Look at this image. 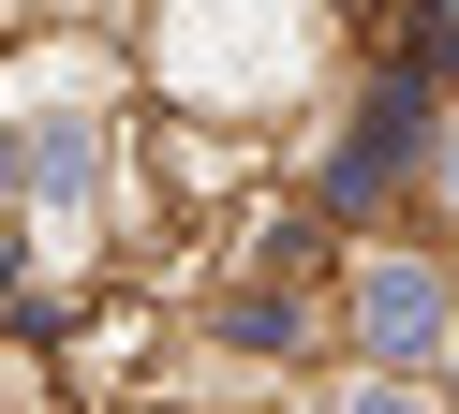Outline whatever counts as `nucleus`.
<instances>
[{"instance_id":"f257e3e1","label":"nucleus","mask_w":459,"mask_h":414,"mask_svg":"<svg viewBox=\"0 0 459 414\" xmlns=\"http://www.w3.org/2000/svg\"><path fill=\"white\" fill-rule=\"evenodd\" d=\"M445 325V281L429 266H370V341H429Z\"/></svg>"},{"instance_id":"f03ea898","label":"nucleus","mask_w":459,"mask_h":414,"mask_svg":"<svg viewBox=\"0 0 459 414\" xmlns=\"http://www.w3.org/2000/svg\"><path fill=\"white\" fill-rule=\"evenodd\" d=\"M400 59H415V74H459V0H415V15H400Z\"/></svg>"},{"instance_id":"7ed1b4c3","label":"nucleus","mask_w":459,"mask_h":414,"mask_svg":"<svg viewBox=\"0 0 459 414\" xmlns=\"http://www.w3.org/2000/svg\"><path fill=\"white\" fill-rule=\"evenodd\" d=\"M356 414H415V400H385V384H370V400H356Z\"/></svg>"}]
</instances>
